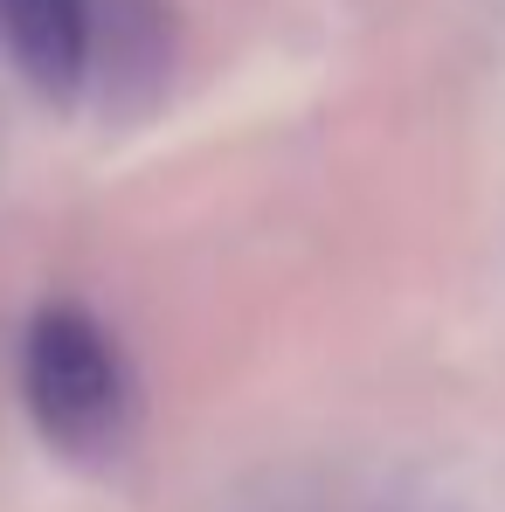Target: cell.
<instances>
[{"label":"cell","mask_w":505,"mask_h":512,"mask_svg":"<svg viewBox=\"0 0 505 512\" xmlns=\"http://www.w3.org/2000/svg\"><path fill=\"white\" fill-rule=\"evenodd\" d=\"M0 49L42 97L84 90L90 0H0Z\"/></svg>","instance_id":"cell-3"},{"label":"cell","mask_w":505,"mask_h":512,"mask_svg":"<svg viewBox=\"0 0 505 512\" xmlns=\"http://www.w3.org/2000/svg\"><path fill=\"white\" fill-rule=\"evenodd\" d=\"M173 77V7L167 0H90L84 84L104 111H146Z\"/></svg>","instance_id":"cell-2"},{"label":"cell","mask_w":505,"mask_h":512,"mask_svg":"<svg viewBox=\"0 0 505 512\" xmlns=\"http://www.w3.org/2000/svg\"><path fill=\"white\" fill-rule=\"evenodd\" d=\"M21 395L63 457H118L132 429V367L84 305H42L28 319Z\"/></svg>","instance_id":"cell-1"}]
</instances>
